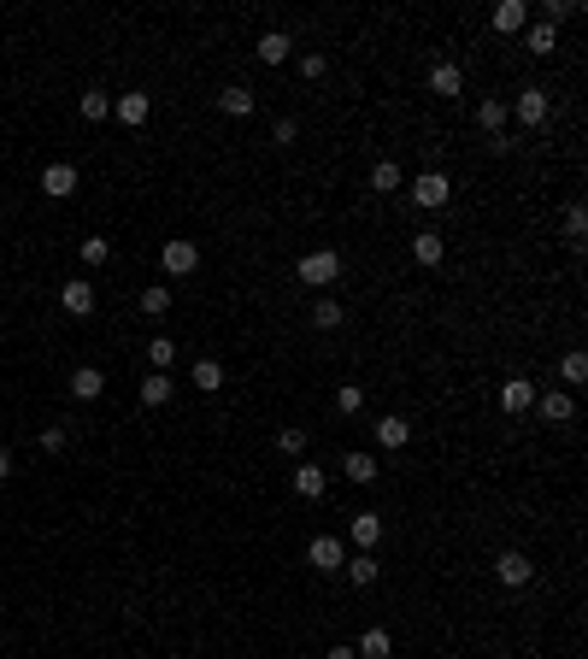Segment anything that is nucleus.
I'll use <instances>...</instances> for the list:
<instances>
[{
	"mask_svg": "<svg viewBox=\"0 0 588 659\" xmlns=\"http://www.w3.org/2000/svg\"><path fill=\"white\" fill-rule=\"evenodd\" d=\"M300 283H312V289H323V283H336L341 277V253L336 248H318V253H307V259H300Z\"/></svg>",
	"mask_w": 588,
	"mask_h": 659,
	"instance_id": "1",
	"label": "nucleus"
},
{
	"mask_svg": "<svg viewBox=\"0 0 588 659\" xmlns=\"http://www.w3.org/2000/svg\"><path fill=\"white\" fill-rule=\"evenodd\" d=\"M159 266H165L171 277H189V271L200 266V248H195V241H189V236H171L165 248H159Z\"/></svg>",
	"mask_w": 588,
	"mask_h": 659,
	"instance_id": "2",
	"label": "nucleus"
},
{
	"mask_svg": "<svg viewBox=\"0 0 588 659\" xmlns=\"http://www.w3.org/2000/svg\"><path fill=\"white\" fill-rule=\"evenodd\" d=\"M412 200H418V207H448L453 182L441 177V171H418V177H412Z\"/></svg>",
	"mask_w": 588,
	"mask_h": 659,
	"instance_id": "3",
	"label": "nucleus"
},
{
	"mask_svg": "<svg viewBox=\"0 0 588 659\" xmlns=\"http://www.w3.org/2000/svg\"><path fill=\"white\" fill-rule=\"evenodd\" d=\"M494 577H500L506 589H524V583L535 577V565H530V553H518V547H506L500 560H494Z\"/></svg>",
	"mask_w": 588,
	"mask_h": 659,
	"instance_id": "4",
	"label": "nucleus"
},
{
	"mask_svg": "<svg viewBox=\"0 0 588 659\" xmlns=\"http://www.w3.org/2000/svg\"><path fill=\"white\" fill-rule=\"evenodd\" d=\"M77 182H83V177H77V165L54 159V165L42 171V195H47V200H65V195H77Z\"/></svg>",
	"mask_w": 588,
	"mask_h": 659,
	"instance_id": "5",
	"label": "nucleus"
},
{
	"mask_svg": "<svg viewBox=\"0 0 588 659\" xmlns=\"http://www.w3.org/2000/svg\"><path fill=\"white\" fill-rule=\"evenodd\" d=\"M547 113H553V95H547L542 83L518 89V118H524V124H547Z\"/></svg>",
	"mask_w": 588,
	"mask_h": 659,
	"instance_id": "6",
	"label": "nucleus"
},
{
	"mask_svg": "<svg viewBox=\"0 0 588 659\" xmlns=\"http://www.w3.org/2000/svg\"><path fill=\"white\" fill-rule=\"evenodd\" d=\"M59 307L71 312V318H88V312H95V283H65V289H59Z\"/></svg>",
	"mask_w": 588,
	"mask_h": 659,
	"instance_id": "7",
	"label": "nucleus"
},
{
	"mask_svg": "<svg viewBox=\"0 0 588 659\" xmlns=\"http://www.w3.org/2000/svg\"><path fill=\"white\" fill-rule=\"evenodd\" d=\"M307 560L318 565V571H341V565H348V547H341L336 536H318V542L307 547Z\"/></svg>",
	"mask_w": 588,
	"mask_h": 659,
	"instance_id": "8",
	"label": "nucleus"
},
{
	"mask_svg": "<svg viewBox=\"0 0 588 659\" xmlns=\"http://www.w3.org/2000/svg\"><path fill=\"white\" fill-rule=\"evenodd\" d=\"M489 24L500 30V36H518V30L530 24V6H524V0H500V6L489 13Z\"/></svg>",
	"mask_w": 588,
	"mask_h": 659,
	"instance_id": "9",
	"label": "nucleus"
},
{
	"mask_svg": "<svg viewBox=\"0 0 588 659\" xmlns=\"http://www.w3.org/2000/svg\"><path fill=\"white\" fill-rule=\"evenodd\" d=\"M430 95H441V100H453V95H465V71L453 65V59H441V65L430 71Z\"/></svg>",
	"mask_w": 588,
	"mask_h": 659,
	"instance_id": "10",
	"label": "nucleus"
},
{
	"mask_svg": "<svg viewBox=\"0 0 588 659\" xmlns=\"http://www.w3.org/2000/svg\"><path fill=\"white\" fill-rule=\"evenodd\" d=\"M500 407L506 412H530L535 407V383L530 377H506L500 383Z\"/></svg>",
	"mask_w": 588,
	"mask_h": 659,
	"instance_id": "11",
	"label": "nucleus"
},
{
	"mask_svg": "<svg viewBox=\"0 0 588 659\" xmlns=\"http://www.w3.org/2000/svg\"><path fill=\"white\" fill-rule=\"evenodd\" d=\"M113 113L124 118L130 130H136V124H147V113H154V100L141 95V89H130V95H118V100H113Z\"/></svg>",
	"mask_w": 588,
	"mask_h": 659,
	"instance_id": "12",
	"label": "nucleus"
},
{
	"mask_svg": "<svg viewBox=\"0 0 588 659\" xmlns=\"http://www.w3.org/2000/svg\"><path fill=\"white\" fill-rule=\"evenodd\" d=\"M289 54H294V42L282 36V30H265V36H259V47H253V59H259V65H282Z\"/></svg>",
	"mask_w": 588,
	"mask_h": 659,
	"instance_id": "13",
	"label": "nucleus"
},
{
	"mask_svg": "<svg viewBox=\"0 0 588 659\" xmlns=\"http://www.w3.org/2000/svg\"><path fill=\"white\" fill-rule=\"evenodd\" d=\"M348 536L359 542V553H371V547H377V536H382V519H377V512H353V519H348Z\"/></svg>",
	"mask_w": 588,
	"mask_h": 659,
	"instance_id": "14",
	"label": "nucleus"
},
{
	"mask_svg": "<svg viewBox=\"0 0 588 659\" xmlns=\"http://www.w3.org/2000/svg\"><path fill=\"white\" fill-rule=\"evenodd\" d=\"M341 471H348V483H359V489H371V483L382 477V471H377V460H371V453H359V448H353L348 460H341Z\"/></svg>",
	"mask_w": 588,
	"mask_h": 659,
	"instance_id": "15",
	"label": "nucleus"
},
{
	"mask_svg": "<svg viewBox=\"0 0 588 659\" xmlns=\"http://www.w3.org/2000/svg\"><path fill=\"white\" fill-rule=\"evenodd\" d=\"M100 389H106V371H95V365L71 371V394H77V401H100Z\"/></svg>",
	"mask_w": 588,
	"mask_h": 659,
	"instance_id": "16",
	"label": "nucleus"
},
{
	"mask_svg": "<svg viewBox=\"0 0 588 659\" xmlns=\"http://www.w3.org/2000/svg\"><path fill=\"white\" fill-rule=\"evenodd\" d=\"M535 412H542V418L547 424H571V394H559V389H553V394H535Z\"/></svg>",
	"mask_w": 588,
	"mask_h": 659,
	"instance_id": "17",
	"label": "nucleus"
},
{
	"mask_svg": "<svg viewBox=\"0 0 588 659\" xmlns=\"http://www.w3.org/2000/svg\"><path fill=\"white\" fill-rule=\"evenodd\" d=\"M330 477H323L318 465H294V494H307V501H323Z\"/></svg>",
	"mask_w": 588,
	"mask_h": 659,
	"instance_id": "18",
	"label": "nucleus"
},
{
	"mask_svg": "<svg viewBox=\"0 0 588 659\" xmlns=\"http://www.w3.org/2000/svg\"><path fill=\"white\" fill-rule=\"evenodd\" d=\"M189 383H195L200 394H218V389H224V365H218V359H200L195 371H189Z\"/></svg>",
	"mask_w": 588,
	"mask_h": 659,
	"instance_id": "19",
	"label": "nucleus"
},
{
	"mask_svg": "<svg viewBox=\"0 0 588 659\" xmlns=\"http://www.w3.org/2000/svg\"><path fill=\"white\" fill-rule=\"evenodd\" d=\"M341 571H348V583H359V589H371V583H377V577H382V565L371 560V553H353V560L341 565Z\"/></svg>",
	"mask_w": 588,
	"mask_h": 659,
	"instance_id": "20",
	"label": "nucleus"
},
{
	"mask_svg": "<svg viewBox=\"0 0 588 659\" xmlns=\"http://www.w3.org/2000/svg\"><path fill=\"white\" fill-rule=\"evenodd\" d=\"M400 182H407V171L394 165V159H377V165H371V189H377V195H394Z\"/></svg>",
	"mask_w": 588,
	"mask_h": 659,
	"instance_id": "21",
	"label": "nucleus"
},
{
	"mask_svg": "<svg viewBox=\"0 0 588 659\" xmlns=\"http://www.w3.org/2000/svg\"><path fill=\"white\" fill-rule=\"evenodd\" d=\"M377 442H382V448H407V442H412V424L389 412V418H377Z\"/></svg>",
	"mask_w": 588,
	"mask_h": 659,
	"instance_id": "22",
	"label": "nucleus"
},
{
	"mask_svg": "<svg viewBox=\"0 0 588 659\" xmlns=\"http://www.w3.org/2000/svg\"><path fill=\"white\" fill-rule=\"evenodd\" d=\"M441 236H430V230H418V236H412V259H418V266H441Z\"/></svg>",
	"mask_w": 588,
	"mask_h": 659,
	"instance_id": "23",
	"label": "nucleus"
},
{
	"mask_svg": "<svg viewBox=\"0 0 588 659\" xmlns=\"http://www.w3.org/2000/svg\"><path fill=\"white\" fill-rule=\"evenodd\" d=\"M218 106H224L230 118H248L253 113V89H241V83H230L224 95H218Z\"/></svg>",
	"mask_w": 588,
	"mask_h": 659,
	"instance_id": "24",
	"label": "nucleus"
},
{
	"mask_svg": "<svg viewBox=\"0 0 588 659\" xmlns=\"http://www.w3.org/2000/svg\"><path fill=\"white\" fill-rule=\"evenodd\" d=\"M171 389H177V383H171L165 371H154V377H141V401H147V407H165V401H171Z\"/></svg>",
	"mask_w": 588,
	"mask_h": 659,
	"instance_id": "25",
	"label": "nucleus"
},
{
	"mask_svg": "<svg viewBox=\"0 0 588 659\" xmlns=\"http://www.w3.org/2000/svg\"><path fill=\"white\" fill-rule=\"evenodd\" d=\"M476 124H483V130H489V136H500V130H506V100H483V106H476Z\"/></svg>",
	"mask_w": 588,
	"mask_h": 659,
	"instance_id": "26",
	"label": "nucleus"
},
{
	"mask_svg": "<svg viewBox=\"0 0 588 659\" xmlns=\"http://www.w3.org/2000/svg\"><path fill=\"white\" fill-rule=\"evenodd\" d=\"M389 647H394V642H389V630H365L353 654H359V659H389Z\"/></svg>",
	"mask_w": 588,
	"mask_h": 659,
	"instance_id": "27",
	"label": "nucleus"
},
{
	"mask_svg": "<svg viewBox=\"0 0 588 659\" xmlns=\"http://www.w3.org/2000/svg\"><path fill=\"white\" fill-rule=\"evenodd\" d=\"M141 312H147V318L171 312V283H154V289H141Z\"/></svg>",
	"mask_w": 588,
	"mask_h": 659,
	"instance_id": "28",
	"label": "nucleus"
},
{
	"mask_svg": "<svg viewBox=\"0 0 588 659\" xmlns=\"http://www.w3.org/2000/svg\"><path fill=\"white\" fill-rule=\"evenodd\" d=\"M524 47H530L535 59H547V54H553V47H559V42H553V24H530V36H524Z\"/></svg>",
	"mask_w": 588,
	"mask_h": 659,
	"instance_id": "29",
	"label": "nucleus"
},
{
	"mask_svg": "<svg viewBox=\"0 0 588 659\" xmlns=\"http://www.w3.org/2000/svg\"><path fill=\"white\" fill-rule=\"evenodd\" d=\"M171 359H177V342H171V336L147 342V365H154V371H171Z\"/></svg>",
	"mask_w": 588,
	"mask_h": 659,
	"instance_id": "30",
	"label": "nucleus"
},
{
	"mask_svg": "<svg viewBox=\"0 0 588 659\" xmlns=\"http://www.w3.org/2000/svg\"><path fill=\"white\" fill-rule=\"evenodd\" d=\"M559 377L571 383V389H576V383H588V353H576V348H571V353L559 359Z\"/></svg>",
	"mask_w": 588,
	"mask_h": 659,
	"instance_id": "31",
	"label": "nucleus"
},
{
	"mask_svg": "<svg viewBox=\"0 0 588 659\" xmlns=\"http://www.w3.org/2000/svg\"><path fill=\"white\" fill-rule=\"evenodd\" d=\"M83 118H88V124H100V118H113V95H100V89H88V95H83Z\"/></svg>",
	"mask_w": 588,
	"mask_h": 659,
	"instance_id": "32",
	"label": "nucleus"
},
{
	"mask_svg": "<svg viewBox=\"0 0 588 659\" xmlns=\"http://www.w3.org/2000/svg\"><path fill=\"white\" fill-rule=\"evenodd\" d=\"M113 259V241L106 236H83V266H106Z\"/></svg>",
	"mask_w": 588,
	"mask_h": 659,
	"instance_id": "33",
	"label": "nucleus"
},
{
	"mask_svg": "<svg viewBox=\"0 0 588 659\" xmlns=\"http://www.w3.org/2000/svg\"><path fill=\"white\" fill-rule=\"evenodd\" d=\"M312 330H341V307H336V300H318V307H312Z\"/></svg>",
	"mask_w": 588,
	"mask_h": 659,
	"instance_id": "34",
	"label": "nucleus"
},
{
	"mask_svg": "<svg viewBox=\"0 0 588 659\" xmlns=\"http://www.w3.org/2000/svg\"><path fill=\"white\" fill-rule=\"evenodd\" d=\"M359 407H365V389H359V383H341V389H336V412H348V418H353Z\"/></svg>",
	"mask_w": 588,
	"mask_h": 659,
	"instance_id": "35",
	"label": "nucleus"
},
{
	"mask_svg": "<svg viewBox=\"0 0 588 659\" xmlns=\"http://www.w3.org/2000/svg\"><path fill=\"white\" fill-rule=\"evenodd\" d=\"M277 448H282V453H300V448H307V430H300V424L277 430Z\"/></svg>",
	"mask_w": 588,
	"mask_h": 659,
	"instance_id": "36",
	"label": "nucleus"
},
{
	"mask_svg": "<svg viewBox=\"0 0 588 659\" xmlns=\"http://www.w3.org/2000/svg\"><path fill=\"white\" fill-rule=\"evenodd\" d=\"M323 71H330V59H323V54H300V77H312V83H318Z\"/></svg>",
	"mask_w": 588,
	"mask_h": 659,
	"instance_id": "37",
	"label": "nucleus"
},
{
	"mask_svg": "<svg viewBox=\"0 0 588 659\" xmlns=\"http://www.w3.org/2000/svg\"><path fill=\"white\" fill-rule=\"evenodd\" d=\"M588 230V212L583 207H565V236H583Z\"/></svg>",
	"mask_w": 588,
	"mask_h": 659,
	"instance_id": "38",
	"label": "nucleus"
},
{
	"mask_svg": "<svg viewBox=\"0 0 588 659\" xmlns=\"http://www.w3.org/2000/svg\"><path fill=\"white\" fill-rule=\"evenodd\" d=\"M571 13H576L571 0H547V18H542V24H559V18H571Z\"/></svg>",
	"mask_w": 588,
	"mask_h": 659,
	"instance_id": "39",
	"label": "nucleus"
},
{
	"mask_svg": "<svg viewBox=\"0 0 588 659\" xmlns=\"http://www.w3.org/2000/svg\"><path fill=\"white\" fill-rule=\"evenodd\" d=\"M42 448H47V453L65 448V430H59V424H47V430H42Z\"/></svg>",
	"mask_w": 588,
	"mask_h": 659,
	"instance_id": "40",
	"label": "nucleus"
},
{
	"mask_svg": "<svg viewBox=\"0 0 588 659\" xmlns=\"http://www.w3.org/2000/svg\"><path fill=\"white\" fill-rule=\"evenodd\" d=\"M271 141H277V148H289V141H294V118H282V124L271 130Z\"/></svg>",
	"mask_w": 588,
	"mask_h": 659,
	"instance_id": "41",
	"label": "nucleus"
},
{
	"mask_svg": "<svg viewBox=\"0 0 588 659\" xmlns=\"http://www.w3.org/2000/svg\"><path fill=\"white\" fill-rule=\"evenodd\" d=\"M6 477H13V453L0 448V483H6Z\"/></svg>",
	"mask_w": 588,
	"mask_h": 659,
	"instance_id": "42",
	"label": "nucleus"
},
{
	"mask_svg": "<svg viewBox=\"0 0 588 659\" xmlns=\"http://www.w3.org/2000/svg\"><path fill=\"white\" fill-rule=\"evenodd\" d=\"M323 659H359V654H353V647H330V654H323Z\"/></svg>",
	"mask_w": 588,
	"mask_h": 659,
	"instance_id": "43",
	"label": "nucleus"
}]
</instances>
